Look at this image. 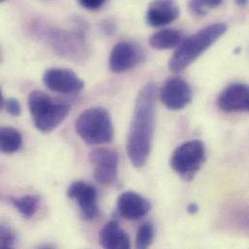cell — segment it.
Masks as SVG:
<instances>
[{"mask_svg": "<svg viewBox=\"0 0 249 249\" xmlns=\"http://www.w3.org/2000/svg\"><path fill=\"white\" fill-rule=\"evenodd\" d=\"M157 91L153 84L145 85L139 92L129 126L126 150L136 168L145 165L150 154L156 113Z\"/></svg>", "mask_w": 249, "mask_h": 249, "instance_id": "cell-1", "label": "cell"}, {"mask_svg": "<svg viewBox=\"0 0 249 249\" xmlns=\"http://www.w3.org/2000/svg\"><path fill=\"white\" fill-rule=\"evenodd\" d=\"M28 32L61 57L85 61L91 53L88 29L81 20L73 27H60L44 19H34L28 25Z\"/></svg>", "mask_w": 249, "mask_h": 249, "instance_id": "cell-2", "label": "cell"}, {"mask_svg": "<svg viewBox=\"0 0 249 249\" xmlns=\"http://www.w3.org/2000/svg\"><path fill=\"white\" fill-rule=\"evenodd\" d=\"M226 30L227 26L224 23H213L185 38L169 60L170 71L173 73L183 71L210 49Z\"/></svg>", "mask_w": 249, "mask_h": 249, "instance_id": "cell-3", "label": "cell"}, {"mask_svg": "<svg viewBox=\"0 0 249 249\" xmlns=\"http://www.w3.org/2000/svg\"><path fill=\"white\" fill-rule=\"evenodd\" d=\"M27 101L33 124L43 133L54 130L67 118L70 112L68 104L54 101L43 91H31Z\"/></svg>", "mask_w": 249, "mask_h": 249, "instance_id": "cell-4", "label": "cell"}, {"mask_svg": "<svg viewBox=\"0 0 249 249\" xmlns=\"http://www.w3.org/2000/svg\"><path fill=\"white\" fill-rule=\"evenodd\" d=\"M76 132L90 145L109 143L114 139V126L109 112L100 107L83 112L76 121Z\"/></svg>", "mask_w": 249, "mask_h": 249, "instance_id": "cell-5", "label": "cell"}, {"mask_svg": "<svg viewBox=\"0 0 249 249\" xmlns=\"http://www.w3.org/2000/svg\"><path fill=\"white\" fill-rule=\"evenodd\" d=\"M206 160V147L203 142L192 140L181 143L172 154L170 165L183 179L190 180L201 169Z\"/></svg>", "mask_w": 249, "mask_h": 249, "instance_id": "cell-6", "label": "cell"}, {"mask_svg": "<svg viewBox=\"0 0 249 249\" xmlns=\"http://www.w3.org/2000/svg\"><path fill=\"white\" fill-rule=\"evenodd\" d=\"M89 161L93 167V176L102 185H111L118 178L119 155L107 147H97L90 151Z\"/></svg>", "mask_w": 249, "mask_h": 249, "instance_id": "cell-7", "label": "cell"}, {"mask_svg": "<svg viewBox=\"0 0 249 249\" xmlns=\"http://www.w3.org/2000/svg\"><path fill=\"white\" fill-rule=\"evenodd\" d=\"M44 85L52 91L61 94H77L85 87L84 81L72 70L49 68L43 75Z\"/></svg>", "mask_w": 249, "mask_h": 249, "instance_id": "cell-8", "label": "cell"}, {"mask_svg": "<svg viewBox=\"0 0 249 249\" xmlns=\"http://www.w3.org/2000/svg\"><path fill=\"white\" fill-rule=\"evenodd\" d=\"M192 97V89L188 83L178 77L167 80L160 91L161 102L172 111L185 108L191 102Z\"/></svg>", "mask_w": 249, "mask_h": 249, "instance_id": "cell-9", "label": "cell"}, {"mask_svg": "<svg viewBox=\"0 0 249 249\" xmlns=\"http://www.w3.org/2000/svg\"><path fill=\"white\" fill-rule=\"evenodd\" d=\"M67 196L77 202L84 220L91 221L98 216L97 191L91 184L82 180L75 181L69 186Z\"/></svg>", "mask_w": 249, "mask_h": 249, "instance_id": "cell-10", "label": "cell"}, {"mask_svg": "<svg viewBox=\"0 0 249 249\" xmlns=\"http://www.w3.org/2000/svg\"><path fill=\"white\" fill-rule=\"evenodd\" d=\"M144 57L142 51L134 43L123 41L112 50L109 58V67L113 73H124L140 64Z\"/></svg>", "mask_w": 249, "mask_h": 249, "instance_id": "cell-11", "label": "cell"}, {"mask_svg": "<svg viewBox=\"0 0 249 249\" xmlns=\"http://www.w3.org/2000/svg\"><path fill=\"white\" fill-rule=\"evenodd\" d=\"M217 106L225 113H249V86L236 83L223 89Z\"/></svg>", "mask_w": 249, "mask_h": 249, "instance_id": "cell-12", "label": "cell"}, {"mask_svg": "<svg viewBox=\"0 0 249 249\" xmlns=\"http://www.w3.org/2000/svg\"><path fill=\"white\" fill-rule=\"evenodd\" d=\"M179 16V7L175 0H154L146 11V22L152 27H160L175 21Z\"/></svg>", "mask_w": 249, "mask_h": 249, "instance_id": "cell-13", "label": "cell"}, {"mask_svg": "<svg viewBox=\"0 0 249 249\" xmlns=\"http://www.w3.org/2000/svg\"><path fill=\"white\" fill-rule=\"evenodd\" d=\"M117 208L123 217L128 220H138L149 213L151 206L142 195L126 191L119 197Z\"/></svg>", "mask_w": 249, "mask_h": 249, "instance_id": "cell-14", "label": "cell"}, {"mask_svg": "<svg viewBox=\"0 0 249 249\" xmlns=\"http://www.w3.org/2000/svg\"><path fill=\"white\" fill-rule=\"evenodd\" d=\"M99 241L101 247L107 249H130V239L120 224L112 220L100 231Z\"/></svg>", "mask_w": 249, "mask_h": 249, "instance_id": "cell-15", "label": "cell"}, {"mask_svg": "<svg viewBox=\"0 0 249 249\" xmlns=\"http://www.w3.org/2000/svg\"><path fill=\"white\" fill-rule=\"evenodd\" d=\"M184 34L177 28H165L153 33L149 39V45L156 50H171L178 48L184 40Z\"/></svg>", "mask_w": 249, "mask_h": 249, "instance_id": "cell-16", "label": "cell"}, {"mask_svg": "<svg viewBox=\"0 0 249 249\" xmlns=\"http://www.w3.org/2000/svg\"><path fill=\"white\" fill-rule=\"evenodd\" d=\"M22 144L20 132L13 127L4 126L0 129V149L5 154H13L19 150Z\"/></svg>", "mask_w": 249, "mask_h": 249, "instance_id": "cell-17", "label": "cell"}, {"mask_svg": "<svg viewBox=\"0 0 249 249\" xmlns=\"http://www.w3.org/2000/svg\"><path fill=\"white\" fill-rule=\"evenodd\" d=\"M11 204L19 213V214L29 219L34 216L38 209V199L32 195H26L18 198H11Z\"/></svg>", "mask_w": 249, "mask_h": 249, "instance_id": "cell-18", "label": "cell"}, {"mask_svg": "<svg viewBox=\"0 0 249 249\" xmlns=\"http://www.w3.org/2000/svg\"><path fill=\"white\" fill-rule=\"evenodd\" d=\"M154 239V227L150 222H145L138 229L136 235V248L144 249L149 248Z\"/></svg>", "mask_w": 249, "mask_h": 249, "instance_id": "cell-19", "label": "cell"}, {"mask_svg": "<svg viewBox=\"0 0 249 249\" xmlns=\"http://www.w3.org/2000/svg\"><path fill=\"white\" fill-rule=\"evenodd\" d=\"M223 0H190L189 8L191 12L198 16H205L210 9L218 7Z\"/></svg>", "mask_w": 249, "mask_h": 249, "instance_id": "cell-20", "label": "cell"}, {"mask_svg": "<svg viewBox=\"0 0 249 249\" xmlns=\"http://www.w3.org/2000/svg\"><path fill=\"white\" fill-rule=\"evenodd\" d=\"M0 248L2 249H12L16 243V236L10 227L5 224L1 225L0 231Z\"/></svg>", "mask_w": 249, "mask_h": 249, "instance_id": "cell-21", "label": "cell"}, {"mask_svg": "<svg viewBox=\"0 0 249 249\" xmlns=\"http://www.w3.org/2000/svg\"><path fill=\"white\" fill-rule=\"evenodd\" d=\"M1 107H4L8 114L13 117H18L21 114V105L16 98H9L4 100L1 96Z\"/></svg>", "mask_w": 249, "mask_h": 249, "instance_id": "cell-22", "label": "cell"}, {"mask_svg": "<svg viewBox=\"0 0 249 249\" xmlns=\"http://www.w3.org/2000/svg\"><path fill=\"white\" fill-rule=\"evenodd\" d=\"M234 218L237 220V226L249 233V211L240 210L234 215Z\"/></svg>", "mask_w": 249, "mask_h": 249, "instance_id": "cell-23", "label": "cell"}, {"mask_svg": "<svg viewBox=\"0 0 249 249\" xmlns=\"http://www.w3.org/2000/svg\"><path fill=\"white\" fill-rule=\"evenodd\" d=\"M107 0H79V3L88 10H97L101 8Z\"/></svg>", "mask_w": 249, "mask_h": 249, "instance_id": "cell-24", "label": "cell"}, {"mask_svg": "<svg viewBox=\"0 0 249 249\" xmlns=\"http://www.w3.org/2000/svg\"><path fill=\"white\" fill-rule=\"evenodd\" d=\"M199 208L196 204H190L187 208V212L190 213V214H195L197 212H198Z\"/></svg>", "mask_w": 249, "mask_h": 249, "instance_id": "cell-25", "label": "cell"}, {"mask_svg": "<svg viewBox=\"0 0 249 249\" xmlns=\"http://www.w3.org/2000/svg\"><path fill=\"white\" fill-rule=\"evenodd\" d=\"M248 2H249V0H236V3L240 6H245L248 4Z\"/></svg>", "mask_w": 249, "mask_h": 249, "instance_id": "cell-26", "label": "cell"}, {"mask_svg": "<svg viewBox=\"0 0 249 249\" xmlns=\"http://www.w3.org/2000/svg\"><path fill=\"white\" fill-rule=\"evenodd\" d=\"M1 2H5V1H7V0H0Z\"/></svg>", "mask_w": 249, "mask_h": 249, "instance_id": "cell-27", "label": "cell"}]
</instances>
